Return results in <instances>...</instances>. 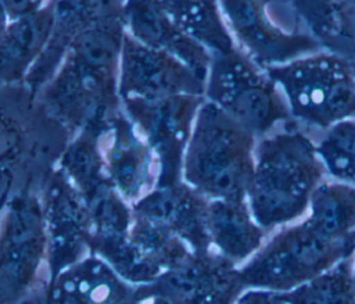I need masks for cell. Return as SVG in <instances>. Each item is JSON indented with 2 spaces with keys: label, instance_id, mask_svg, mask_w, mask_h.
I'll return each mask as SVG.
<instances>
[{
  "label": "cell",
  "instance_id": "1",
  "mask_svg": "<svg viewBox=\"0 0 355 304\" xmlns=\"http://www.w3.org/2000/svg\"><path fill=\"white\" fill-rule=\"evenodd\" d=\"M123 19L101 24L80 35L37 99L73 136L85 129L104 132L122 107L119 62Z\"/></svg>",
  "mask_w": 355,
  "mask_h": 304
},
{
  "label": "cell",
  "instance_id": "2",
  "mask_svg": "<svg viewBox=\"0 0 355 304\" xmlns=\"http://www.w3.org/2000/svg\"><path fill=\"white\" fill-rule=\"evenodd\" d=\"M1 197L40 194L73 135L25 83L1 85Z\"/></svg>",
  "mask_w": 355,
  "mask_h": 304
},
{
  "label": "cell",
  "instance_id": "3",
  "mask_svg": "<svg viewBox=\"0 0 355 304\" xmlns=\"http://www.w3.org/2000/svg\"><path fill=\"white\" fill-rule=\"evenodd\" d=\"M326 174L316 144L295 126L263 137L247 193L255 221L268 232L301 219Z\"/></svg>",
  "mask_w": 355,
  "mask_h": 304
},
{
  "label": "cell",
  "instance_id": "4",
  "mask_svg": "<svg viewBox=\"0 0 355 304\" xmlns=\"http://www.w3.org/2000/svg\"><path fill=\"white\" fill-rule=\"evenodd\" d=\"M257 136L205 100L183 160V182L208 200H247L255 168Z\"/></svg>",
  "mask_w": 355,
  "mask_h": 304
},
{
  "label": "cell",
  "instance_id": "5",
  "mask_svg": "<svg viewBox=\"0 0 355 304\" xmlns=\"http://www.w3.org/2000/svg\"><path fill=\"white\" fill-rule=\"evenodd\" d=\"M355 236L334 240L306 218L282 226L248 261L239 267L247 289L291 292L352 255Z\"/></svg>",
  "mask_w": 355,
  "mask_h": 304
},
{
  "label": "cell",
  "instance_id": "6",
  "mask_svg": "<svg viewBox=\"0 0 355 304\" xmlns=\"http://www.w3.org/2000/svg\"><path fill=\"white\" fill-rule=\"evenodd\" d=\"M282 89L291 117L329 129L355 118V69L333 51H318L266 68Z\"/></svg>",
  "mask_w": 355,
  "mask_h": 304
},
{
  "label": "cell",
  "instance_id": "7",
  "mask_svg": "<svg viewBox=\"0 0 355 304\" xmlns=\"http://www.w3.org/2000/svg\"><path fill=\"white\" fill-rule=\"evenodd\" d=\"M205 100L222 108L257 137L293 118L277 83L240 49L212 54Z\"/></svg>",
  "mask_w": 355,
  "mask_h": 304
},
{
  "label": "cell",
  "instance_id": "8",
  "mask_svg": "<svg viewBox=\"0 0 355 304\" xmlns=\"http://www.w3.org/2000/svg\"><path fill=\"white\" fill-rule=\"evenodd\" d=\"M0 304H21L46 290L47 235L40 194L19 193L3 203Z\"/></svg>",
  "mask_w": 355,
  "mask_h": 304
},
{
  "label": "cell",
  "instance_id": "9",
  "mask_svg": "<svg viewBox=\"0 0 355 304\" xmlns=\"http://www.w3.org/2000/svg\"><path fill=\"white\" fill-rule=\"evenodd\" d=\"M204 96L179 94L158 100L122 99L125 114L154 151L159 178L157 186L183 180L184 153Z\"/></svg>",
  "mask_w": 355,
  "mask_h": 304
},
{
  "label": "cell",
  "instance_id": "10",
  "mask_svg": "<svg viewBox=\"0 0 355 304\" xmlns=\"http://www.w3.org/2000/svg\"><path fill=\"white\" fill-rule=\"evenodd\" d=\"M46 235L49 280L92 254V218L89 208L57 167L40 193Z\"/></svg>",
  "mask_w": 355,
  "mask_h": 304
},
{
  "label": "cell",
  "instance_id": "11",
  "mask_svg": "<svg viewBox=\"0 0 355 304\" xmlns=\"http://www.w3.org/2000/svg\"><path fill=\"white\" fill-rule=\"evenodd\" d=\"M218 1L239 49L263 69L323 49L313 35L286 32L277 26L268 15L270 0Z\"/></svg>",
  "mask_w": 355,
  "mask_h": 304
},
{
  "label": "cell",
  "instance_id": "12",
  "mask_svg": "<svg viewBox=\"0 0 355 304\" xmlns=\"http://www.w3.org/2000/svg\"><path fill=\"white\" fill-rule=\"evenodd\" d=\"M121 99L158 100L179 94L205 97V81L173 56L125 32L119 62Z\"/></svg>",
  "mask_w": 355,
  "mask_h": 304
},
{
  "label": "cell",
  "instance_id": "13",
  "mask_svg": "<svg viewBox=\"0 0 355 304\" xmlns=\"http://www.w3.org/2000/svg\"><path fill=\"white\" fill-rule=\"evenodd\" d=\"M146 286L172 304H234L247 289L239 267L215 251L194 254Z\"/></svg>",
  "mask_w": 355,
  "mask_h": 304
},
{
  "label": "cell",
  "instance_id": "14",
  "mask_svg": "<svg viewBox=\"0 0 355 304\" xmlns=\"http://www.w3.org/2000/svg\"><path fill=\"white\" fill-rule=\"evenodd\" d=\"M100 144L108 176L129 204L157 187L158 160L123 110L104 129Z\"/></svg>",
  "mask_w": 355,
  "mask_h": 304
},
{
  "label": "cell",
  "instance_id": "15",
  "mask_svg": "<svg viewBox=\"0 0 355 304\" xmlns=\"http://www.w3.org/2000/svg\"><path fill=\"white\" fill-rule=\"evenodd\" d=\"M54 14V28L47 47L32 67L24 83L37 94L54 76L72 43L85 32L123 19L126 0H49Z\"/></svg>",
  "mask_w": 355,
  "mask_h": 304
},
{
  "label": "cell",
  "instance_id": "16",
  "mask_svg": "<svg viewBox=\"0 0 355 304\" xmlns=\"http://www.w3.org/2000/svg\"><path fill=\"white\" fill-rule=\"evenodd\" d=\"M209 200L183 180L157 186L132 204V215L150 221L180 237L194 254L212 251L208 235Z\"/></svg>",
  "mask_w": 355,
  "mask_h": 304
},
{
  "label": "cell",
  "instance_id": "17",
  "mask_svg": "<svg viewBox=\"0 0 355 304\" xmlns=\"http://www.w3.org/2000/svg\"><path fill=\"white\" fill-rule=\"evenodd\" d=\"M123 24L136 40L173 56L207 82L212 53L186 35L157 0H126Z\"/></svg>",
  "mask_w": 355,
  "mask_h": 304
},
{
  "label": "cell",
  "instance_id": "18",
  "mask_svg": "<svg viewBox=\"0 0 355 304\" xmlns=\"http://www.w3.org/2000/svg\"><path fill=\"white\" fill-rule=\"evenodd\" d=\"M43 304H136L135 286L89 254L49 280Z\"/></svg>",
  "mask_w": 355,
  "mask_h": 304
},
{
  "label": "cell",
  "instance_id": "19",
  "mask_svg": "<svg viewBox=\"0 0 355 304\" xmlns=\"http://www.w3.org/2000/svg\"><path fill=\"white\" fill-rule=\"evenodd\" d=\"M54 28V14L49 3L22 17L3 21L1 85L24 83L32 67L47 47Z\"/></svg>",
  "mask_w": 355,
  "mask_h": 304
},
{
  "label": "cell",
  "instance_id": "20",
  "mask_svg": "<svg viewBox=\"0 0 355 304\" xmlns=\"http://www.w3.org/2000/svg\"><path fill=\"white\" fill-rule=\"evenodd\" d=\"M207 223L212 251L237 267L263 246L266 230L255 221L247 200H209Z\"/></svg>",
  "mask_w": 355,
  "mask_h": 304
},
{
  "label": "cell",
  "instance_id": "21",
  "mask_svg": "<svg viewBox=\"0 0 355 304\" xmlns=\"http://www.w3.org/2000/svg\"><path fill=\"white\" fill-rule=\"evenodd\" d=\"M171 19L212 54L239 49L218 0H157Z\"/></svg>",
  "mask_w": 355,
  "mask_h": 304
},
{
  "label": "cell",
  "instance_id": "22",
  "mask_svg": "<svg viewBox=\"0 0 355 304\" xmlns=\"http://www.w3.org/2000/svg\"><path fill=\"white\" fill-rule=\"evenodd\" d=\"M101 133L94 129L76 133L58 162V167L78 189L86 204L110 187H115L103 158Z\"/></svg>",
  "mask_w": 355,
  "mask_h": 304
},
{
  "label": "cell",
  "instance_id": "23",
  "mask_svg": "<svg viewBox=\"0 0 355 304\" xmlns=\"http://www.w3.org/2000/svg\"><path fill=\"white\" fill-rule=\"evenodd\" d=\"M308 222L324 236L345 240L355 236V186L323 180L312 194Z\"/></svg>",
  "mask_w": 355,
  "mask_h": 304
},
{
  "label": "cell",
  "instance_id": "24",
  "mask_svg": "<svg viewBox=\"0 0 355 304\" xmlns=\"http://www.w3.org/2000/svg\"><path fill=\"white\" fill-rule=\"evenodd\" d=\"M129 237L140 253L162 273L189 262L193 250L172 232L143 218L132 215Z\"/></svg>",
  "mask_w": 355,
  "mask_h": 304
},
{
  "label": "cell",
  "instance_id": "25",
  "mask_svg": "<svg viewBox=\"0 0 355 304\" xmlns=\"http://www.w3.org/2000/svg\"><path fill=\"white\" fill-rule=\"evenodd\" d=\"M351 257L283 296L290 304H355Z\"/></svg>",
  "mask_w": 355,
  "mask_h": 304
},
{
  "label": "cell",
  "instance_id": "26",
  "mask_svg": "<svg viewBox=\"0 0 355 304\" xmlns=\"http://www.w3.org/2000/svg\"><path fill=\"white\" fill-rule=\"evenodd\" d=\"M316 149L329 175L338 182L355 186V118L326 129Z\"/></svg>",
  "mask_w": 355,
  "mask_h": 304
},
{
  "label": "cell",
  "instance_id": "27",
  "mask_svg": "<svg viewBox=\"0 0 355 304\" xmlns=\"http://www.w3.org/2000/svg\"><path fill=\"white\" fill-rule=\"evenodd\" d=\"M297 17L301 18L312 35L324 40L337 28V0H290Z\"/></svg>",
  "mask_w": 355,
  "mask_h": 304
},
{
  "label": "cell",
  "instance_id": "28",
  "mask_svg": "<svg viewBox=\"0 0 355 304\" xmlns=\"http://www.w3.org/2000/svg\"><path fill=\"white\" fill-rule=\"evenodd\" d=\"M337 28L322 40L323 49L344 56L355 69V4L337 1Z\"/></svg>",
  "mask_w": 355,
  "mask_h": 304
},
{
  "label": "cell",
  "instance_id": "29",
  "mask_svg": "<svg viewBox=\"0 0 355 304\" xmlns=\"http://www.w3.org/2000/svg\"><path fill=\"white\" fill-rule=\"evenodd\" d=\"M234 304H290L283 293L265 289H245Z\"/></svg>",
  "mask_w": 355,
  "mask_h": 304
},
{
  "label": "cell",
  "instance_id": "30",
  "mask_svg": "<svg viewBox=\"0 0 355 304\" xmlns=\"http://www.w3.org/2000/svg\"><path fill=\"white\" fill-rule=\"evenodd\" d=\"M49 0H0L3 21H10L42 8Z\"/></svg>",
  "mask_w": 355,
  "mask_h": 304
},
{
  "label": "cell",
  "instance_id": "31",
  "mask_svg": "<svg viewBox=\"0 0 355 304\" xmlns=\"http://www.w3.org/2000/svg\"><path fill=\"white\" fill-rule=\"evenodd\" d=\"M135 298L136 304H172L168 300L153 293L146 285L135 286Z\"/></svg>",
  "mask_w": 355,
  "mask_h": 304
},
{
  "label": "cell",
  "instance_id": "32",
  "mask_svg": "<svg viewBox=\"0 0 355 304\" xmlns=\"http://www.w3.org/2000/svg\"><path fill=\"white\" fill-rule=\"evenodd\" d=\"M351 261H352V283H354V287H355V250L352 253Z\"/></svg>",
  "mask_w": 355,
  "mask_h": 304
}]
</instances>
